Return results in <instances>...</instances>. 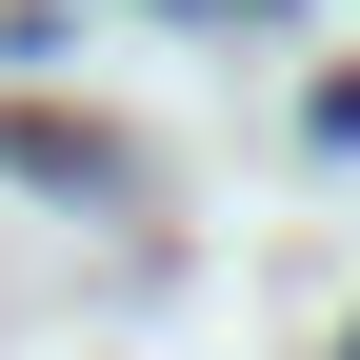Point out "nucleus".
Here are the masks:
<instances>
[{
	"label": "nucleus",
	"instance_id": "nucleus-1",
	"mask_svg": "<svg viewBox=\"0 0 360 360\" xmlns=\"http://www.w3.org/2000/svg\"><path fill=\"white\" fill-rule=\"evenodd\" d=\"M340 360H360V340H340Z\"/></svg>",
	"mask_w": 360,
	"mask_h": 360
}]
</instances>
